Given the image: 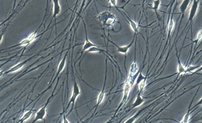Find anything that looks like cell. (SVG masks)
<instances>
[{
  "label": "cell",
  "mask_w": 202,
  "mask_h": 123,
  "mask_svg": "<svg viewBox=\"0 0 202 123\" xmlns=\"http://www.w3.org/2000/svg\"><path fill=\"white\" fill-rule=\"evenodd\" d=\"M147 79V77L146 76H144L142 75V73L140 72L139 74V76L138 77V79H137V81H136V84H137V85H138L140 82H142L143 81V80Z\"/></svg>",
  "instance_id": "4316f807"
},
{
  "label": "cell",
  "mask_w": 202,
  "mask_h": 123,
  "mask_svg": "<svg viewBox=\"0 0 202 123\" xmlns=\"http://www.w3.org/2000/svg\"><path fill=\"white\" fill-rule=\"evenodd\" d=\"M106 73H107V71H106V76H105V83H104V85H103V87L101 90V92H100L99 94H98L97 99V104L95 106V111L97 110L98 107L99 106L101 103L104 100L105 98V86H106Z\"/></svg>",
  "instance_id": "5b68a950"
},
{
  "label": "cell",
  "mask_w": 202,
  "mask_h": 123,
  "mask_svg": "<svg viewBox=\"0 0 202 123\" xmlns=\"http://www.w3.org/2000/svg\"><path fill=\"white\" fill-rule=\"evenodd\" d=\"M201 67V65H190V66L188 67L187 68H186L185 73H192Z\"/></svg>",
  "instance_id": "d6986e66"
},
{
  "label": "cell",
  "mask_w": 202,
  "mask_h": 123,
  "mask_svg": "<svg viewBox=\"0 0 202 123\" xmlns=\"http://www.w3.org/2000/svg\"><path fill=\"white\" fill-rule=\"evenodd\" d=\"M127 18H128V20L129 21V23L130 24L131 28V29L133 30V31L136 34H139V26L138 25V24L136 23L134 21L131 20L128 17V16H127Z\"/></svg>",
  "instance_id": "2e32d148"
},
{
  "label": "cell",
  "mask_w": 202,
  "mask_h": 123,
  "mask_svg": "<svg viewBox=\"0 0 202 123\" xmlns=\"http://www.w3.org/2000/svg\"><path fill=\"white\" fill-rule=\"evenodd\" d=\"M80 93H81L80 88L78 86V83L76 82L75 78H74V84H73V91H72V96H71V97H70V101L68 102V104L67 107V109H66L67 110L68 109L69 106L71 104H72V110H70V112L72 111V110L73 109V107H74L76 101V99H77V98L78 97V96H79Z\"/></svg>",
  "instance_id": "7a4b0ae2"
},
{
  "label": "cell",
  "mask_w": 202,
  "mask_h": 123,
  "mask_svg": "<svg viewBox=\"0 0 202 123\" xmlns=\"http://www.w3.org/2000/svg\"><path fill=\"white\" fill-rule=\"evenodd\" d=\"M110 3L112 5V6H114V7H116V4H117L116 0H110Z\"/></svg>",
  "instance_id": "f1b7e54d"
},
{
  "label": "cell",
  "mask_w": 202,
  "mask_h": 123,
  "mask_svg": "<svg viewBox=\"0 0 202 123\" xmlns=\"http://www.w3.org/2000/svg\"><path fill=\"white\" fill-rule=\"evenodd\" d=\"M66 58H67V54H65V56L64 57L62 60L60 62V63L59 64V66L58 68V71H57V74H56L57 76L64 70V69L65 67V64H66Z\"/></svg>",
  "instance_id": "9a60e30c"
},
{
  "label": "cell",
  "mask_w": 202,
  "mask_h": 123,
  "mask_svg": "<svg viewBox=\"0 0 202 123\" xmlns=\"http://www.w3.org/2000/svg\"><path fill=\"white\" fill-rule=\"evenodd\" d=\"M53 96V94H52V96H51L50 98H48V99L47 101V103L44 105H43L39 110H38L36 112V116L34 118V120L32 121V123H36L38 121H42V120H43V119H44V118H45V116H46V114H47V106H48L49 103H50V101L51 99L52 98Z\"/></svg>",
  "instance_id": "3957f363"
},
{
  "label": "cell",
  "mask_w": 202,
  "mask_h": 123,
  "mask_svg": "<svg viewBox=\"0 0 202 123\" xmlns=\"http://www.w3.org/2000/svg\"><path fill=\"white\" fill-rule=\"evenodd\" d=\"M146 79H144L142 81L140 82L138 85H139V91H140V92H142V91L144 90V89L145 88V87H146Z\"/></svg>",
  "instance_id": "d4e9b609"
},
{
  "label": "cell",
  "mask_w": 202,
  "mask_h": 123,
  "mask_svg": "<svg viewBox=\"0 0 202 123\" xmlns=\"http://www.w3.org/2000/svg\"><path fill=\"white\" fill-rule=\"evenodd\" d=\"M6 30H4L3 32H2V33L0 34V43H1L2 40H3V35H4V32Z\"/></svg>",
  "instance_id": "f546056e"
},
{
  "label": "cell",
  "mask_w": 202,
  "mask_h": 123,
  "mask_svg": "<svg viewBox=\"0 0 202 123\" xmlns=\"http://www.w3.org/2000/svg\"><path fill=\"white\" fill-rule=\"evenodd\" d=\"M201 37H202V31L201 30L199 32L197 36V39H195V40L194 41H192V43H195V46L197 45V43L201 39Z\"/></svg>",
  "instance_id": "484cf974"
},
{
  "label": "cell",
  "mask_w": 202,
  "mask_h": 123,
  "mask_svg": "<svg viewBox=\"0 0 202 123\" xmlns=\"http://www.w3.org/2000/svg\"><path fill=\"white\" fill-rule=\"evenodd\" d=\"M174 21L173 20V17L172 16V17L170 20V21H169L168 23V34L170 35L171 33L172 32V31L173 30V28H174Z\"/></svg>",
  "instance_id": "603a6c76"
},
{
  "label": "cell",
  "mask_w": 202,
  "mask_h": 123,
  "mask_svg": "<svg viewBox=\"0 0 202 123\" xmlns=\"http://www.w3.org/2000/svg\"><path fill=\"white\" fill-rule=\"evenodd\" d=\"M131 86H132L131 81L129 79H128L126 81V82H125V85L123 88V100H122L123 103H124L125 101H126V100L127 99L128 96L131 91Z\"/></svg>",
  "instance_id": "8992f818"
},
{
  "label": "cell",
  "mask_w": 202,
  "mask_h": 123,
  "mask_svg": "<svg viewBox=\"0 0 202 123\" xmlns=\"http://www.w3.org/2000/svg\"><path fill=\"white\" fill-rule=\"evenodd\" d=\"M4 74V71H0V77L3 76Z\"/></svg>",
  "instance_id": "4dcf8cb0"
},
{
  "label": "cell",
  "mask_w": 202,
  "mask_h": 123,
  "mask_svg": "<svg viewBox=\"0 0 202 123\" xmlns=\"http://www.w3.org/2000/svg\"><path fill=\"white\" fill-rule=\"evenodd\" d=\"M191 104H192V102H191L189 106V109H188V112L185 114V115L183 117V120L182 121L183 123H188V122H189V118H190V105H191Z\"/></svg>",
  "instance_id": "ffe728a7"
},
{
  "label": "cell",
  "mask_w": 202,
  "mask_h": 123,
  "mask_svg": "<svg viewBox=\"0 0 202 123\" xmlns=\"http://www.w3.org/2000/svg\"><path fill=\"white\" fill-rule=\"evenodd\" d=\"M98 19L103 25L110 27L117 22L116 16L110 11H105L100 14L98 16Z\"/></svg>",
  "instance_id": "6da1fadb"
},
{
  "label": "cell",
  "mask_w": 202,
  "mask_h": 123,
  "mask_svg": "<svg viewBox=\"0 0 202 123\" xmlns=\"http://www.w3.org/2000/svg\"><path fill=\"white\" fill-rule=\"evenodd\" d=\"M144 99L141 96V92H139L138 93L137 97H136L135 101H134V103L132 105V109H135L136 107H138L140 106L142 104H144Z\"/></svg>",
  "instance_id": "7c38bea8"
},
{
  "label": "cell",
  "mask_w": 202,
  "mask_h": 123,
  "mask_svg": "<svg viewBox=\"0 0 202 123\" xmlns=\"http://www.w3.org/2000/svg\"><path fill=\"white\" fill-rule=\"evenodd\" d=\"M31 43V40L28 39L26 38L23 39V40H21V41H20L18 44L16 45L15 46H28L29 44H30Z\"/></svg>",
  "instance_id": "7402d4cb"
},
{
  "label": "cell",
  "mask_w": 202,
  "mask_h": 123,
  "mask_svg": "<svg viewBox=\"0 0 202 123\" xmlns=\"http://www.w3.org/2000/svg\"><path fill=\"white\" fill-rule=\"evenodd\" d=\"M177 57L178 58V74H184V73H185L186 68L183 65V64L181 63V61H180L179 57L178 56L177 53Z\"/></svg>",
  "instance_id": "e0dca14e"
},
{
  "label": "cell",
  "mask_w": 202,
  "mask_h": 123,
  "mask_svg": "<svg viewBox=\"0 0 202 123\" xmlns=\"http://www.w3.org/2000/svg\"><path fill=\"white\" fill-rule=\"evenodd\" d=\"M160 4H161V1H160V0L154 1L153 3V7H150V9L154 10V12L157 17H159V15H158V14H157V10H158V9H159V7H160Z\"/></svg>",
  "instance_id": "ac0fdd59"
},
{
  "label": "cell",
  "mask_w": 202,
  "mask_h": 123,
  "mask_svg": "<svg viewBox=\"0 0 202 123\" xmlns=\"http://www.w3.org/2000/svg\"><path fill=\"white\" fill-rule=\"evenodd\" d=\"M53 14L52 20L53 18H56L57 15H58L60 14L61 10V6H60L59 1H58V0H54V1H53Z\"/></svg>",
  "instance_id": "9c48e42d"
},
{
  "label": "cell",
  "mask_w": 202,
  "mask_h": 123,
  "mask_svg": "<svg viewBox=\"0 0 202 123\" xmlns=\"http://www.w3.org/2000/svg\"><path fill=\"white\" fill-rule=\"evenodd\" d=\"M83 23L84 24V28H85V33H86V41L84 43V46H83V51H82L81 52V54H83V53L84 52V51H87L89 49H90V48L92 47H94V46H97V45H96L94 43H92L88 39V37H87V31H86V25H85V23L84 22V21H83Z\"/></svg>",
  "instance_id": "ba28073f"
},
{
  "label": "cell",
  "mask_w": 202,
  "mask_h": 123,
  "mask_svg": "<svg viewBox=\"0 0 202 123\" xmlns=\"http://www.w3.org/2000/svg\"><path fill=\"white\" fill-rule=\"evenodd\" d=\"M199 3H200V1H192V6H191L190 9L189 18H188V23H190V24H192V21L195 17V15L197 12Z\"/></svg>",
  "instance_id": "277c9868"
},
{
  "label": "cell",
  "mask_w": 202,
  "mask_h": 123,
  "mask_svg": "<svg viewBox=\"0 0 202 123\" xmlns=\"http://www.w3.org/2000/svg\"><path fill=\"white\" fill-rule=\"evenodd\" d=\"M102 51H103V50H101V49H100V47L98 46H94V47L90 48V49H89L88 50H87V52H86V54H87L88 52H102Z\"/></svg>",
  "instance_id": "44dd1931"
},
{
  "label": "cell",
  "mask_w": 202,
  "mask_h": 123,
  "mask_svg": "<svg viewBox=\"0 0 202 123\" xmlns=\"http://www.w3.org/2000/svg\"><path fill=\"white\" fill-rule=\"evenodd\" d=\"M134 39H133L132 41L128 45L124 46H118V45L116 44L115 43H114V42H112V41H111V42L112 43L116 46V48H117V52H120V53H122V54H127V52H128V51L129 50V49L131 48V47L132 46V45H133V44L134 41Z\"/></svg>",
  "instance_id": "52a82bcc"
},
{
  "label": "cell",
  "mask_w": 202,
  "mask_h": 123,
  "mask_svg": "<svg viewBox=\"0 0 202 123\" xmlns=\"http://www.w3.org/2000/svg\"><path fill=\"white\" fill-rule=\"evenodd\" d=\"M138 69H139V68L138 66V64H137V63H136V60H134L133 62V63L131 64V67H130L129 77L132 79L133 77L134 76H135L136 74H137V73L138 71Z\"/></svg>",
  "instance_id": "4fadbf2b"
},
{
  "label": "cell",
  "mask_w": 202,
  "mask_h": 123,
  "mask_svg": "<svg viewBox=\"0 0 202 123\" xmlns=\"http://www.w3.org/2000/svg\"><path fill=\"white\" fill-rule=\"evenodd\" d=\"M139 115V113H136L134 115H133V116L130 117L129 118H128L126 121H125L124 123H134L135 122V121L136 120V119L138 118V116Z\"/></svg>",
  "instance_id": "cb8c5ba5"
},
{
  "label": "cell",
  "mask_w": 202,
  "mask_h": 123,
  "mask_svg": "<svg viewBox=\"0 0 202 123\" xmlns=\"http://www.w3.org/2000/svg\"><path fill=\"white\" fill-rule=\"evenodd\" d=\"M29 59H28V60H24L23 62H20L18 63H17V65H15V66L12 67V68H10L9 70L6 72V73H14V72H15V71H18L19 69H21V68H22L24 65H25V64L28 62V61L29 60Z\"/></svg>",
  "instance_id": "8fae6325"
},
{
  "label": "cell",
  "mask_w": 202,
  "mask_h": 123,
  "mask_svg": "<svg viewBox=\"0 0 202 123\" xmlns=\"http://www.w3.org/2000/svg\"><path fill=\"white\" fill-rule=\"evenodd\" d=\"M178 123H183V122H182V121H180V122H179Z\"/></svg>",
  "instance_id": "1f68e13d"
},
{
  "label": "cell",
  "mask_w": 202,
  "mask_h": 123,
  "mask_svg": "<svg viewBox=\"0 0 202 123\" xmlns=\"http://www.w3.org/2000/svg\"><path fill=\"white\" fill-rule=\"evenodd\" d=\"M190 1H189V0H184V1H183L182 2L181 4L180 5L179 10H180V13L181 14V15H182V18H181V21H180V23H181L182 20L184 17V14H185L186 11V10L189 6V4H190Z\"/></svg>",
  "instance_id": "30bf717a"
},
{
  "label": "cell",
  "mask_w": 202,
  "mask_h": 123,
  "mask_svg": "<svg viewBox=\"0 0 202 123\" xmlns=\"http://www.w3.org/2000/svg\"><path fill=\"white\" fill-rule=\"evenodd\" d=\"M32 111H33V109H31L28 111H26V112L23 113L22 116L21 117L20 120H19V122L20 123H23L25 121H26L27 120H28L29 118L32 115Z\"/></svg>",
  "instance_id": "5bb4252c"
},
{
  "label": "cell",
  "mask_w": 202,
  "mask_h": 123,
  "mask_svg": "<svg viewBox=\"0 0 202 123\" xmlns=\"http://www.w3.org/2000/svg\"><path fill=\"white\" fill-rule=\"evenodd\" d=\"M62 123H70V122L67 119V118H66V116H65V113H63V122Z\"/></svg>",
  "instance_id": "83f0119b"
}]
</instances>
